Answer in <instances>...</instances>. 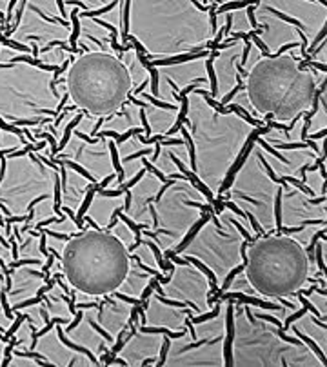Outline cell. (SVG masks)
Instances as JSON below:
<instances>
[{"instance_id": "1", "label": "cell", "mask_w": 327, "mask_h": 367, "mask_svg": "<svg viewBox=\"0 0 327 367\" xmlns=\"http://www.w3.org/2000/svg\"><path fill=\"white\" fill-rule=\"evenodd\" d=\"M245 78L255 115L276 122L291 120V127L309 113L318 91L307 62H298L291 55H269L258 60Z\"/></svg>"}, {"instance_id": "2", "label": "cell", "mask_w": 327, "mask_h": 367, "mask_svg": "<svg viewBox=\"0 0 327 367\" xmlns=\"http://www.w3.org/2000/svg\"><path fill=\"white\" fill-rule=\"evenodd\" d=\"M62 273L67 284L89 296H108L129 275V249L109 229L71 234L62 253Z\"/></svg>"}, {"instance_id": "3", "label": "cell", "mask_w": 327, "mask_h": 367, "mask_svg": "<svg viewBox=\"0 0 327 367\" xmlns=\"http://www.w3.org/2000/svg\"><path fill=\"white\" fill-rule=\"evenodd\" d=\"M245 280L258 295L284 300L309 282V255L298 240L282 234L258 233L242 256Z\"/></svg>"}, {"instance_id": "4", "label": "cell", "mask_w": 327, "mask_h": 367, "mask_svg": "<svg viewBox=\"0 0 327 367\" xmlns=\"http://www.w3.org/2000/svg\"><path fill=\"white\" fill-rule=\"evenodd\" d=\"M66 86L73 108L104 118L129 100L133 76L115 55L87 51L77 59L71 57Z\"/></svg>"}, {"instance_id": "5", "label": "cell", "mask_w": 327, "mask_h": 367, "mask_svg": "<svg viewBox=\"0 0 327 367\" xmlns=\"http://www.w3.org/2000/svg\"><path fill=\"white\" fill-rule=\"evenodd\" d=\"M24 320H26V314H18V318H17V320H15V324H13V326H11V329H9L8 333H6L4 336H2V342L8 344V340L13 336V333H15V331H17L18 327L22 326V322H24Z\"/></svg>"}]
</instances>
